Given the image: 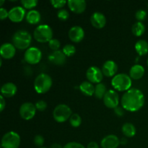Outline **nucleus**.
I'll return each instance as SVG.
<instances>
[{
  "mask_svg": "<svg viewBox=\"0 0 148 148\" xmlns=\"http://www.w3.org/2000/svg\"><path fill=\"white\" fill-rule=\"evenodd\" d=\"M145 104V95L140 90L131 88L125 92L121 98V106L124 110L136 112L141 109Z\"/></svg>",
  "mask_w": 148,
  "mask_h": 148,
  "instance_id": "1",
  "label": "nucleus"
},
{
  "mask_svg": "<svg viewBox=\"0 0 148 148\" xmlns=\"http://www.w3.org/2000/svg\"><path fill=\"white\" fill-rule=\"evenodd\" d=\"M32 37L30 33L24 30H19L12 36V44L20 50L29 49L31 44Z\"/></svg>",
  "mask_w": 148,
  "mask_h": 148,
  "instance_id": "2",
  "label": "nucleus"
},
{
  "mask_svg": "<svg viewBox=\"0 0 148 148\" xmlns=\"http://www.w3.org/2000/svg\"><path fill=\"white\" fill-rule=\"evenodd\" d=\"M111 85L116 90L127 92L131 89L132 81L130 76L127 75V74H118L113 77Z\"/></svg>",
  "mask_w": 148,
  "mask_h": 148,
  "instance_id": "3",
  "label": "nucleus"
},
{
  "mask_svg": "<svg viewBox=\"0 0 148 148\" xmlns=\"http://www.w3.org/2000/svg\"><path fill=\"white\" fill-rule=\"evenodd\" d=\"M52 83V79L49 75L41 73L38 75L35 79L34 89L38 94H44L51 89Z\"/></svg>",
  "mask_w": 148,
  "mask_h": 148,
  "instance_id": "4",
  "label": "nucleus"
},
{
  "mask_svg": "<svg viewBox=\"0 0 148 148\" xmlns=\"http://www.w3.org/2000/svg\"><path fill=\"white\" fill-rule=\"evenodd\" d=\"M33 37L39 43H47L53 39V30L48 25H40L35 29Z\"/></svg>",
  "mask_w": 148,
  "mask_h": 148,
  "instance_id": "5",
  "label": "nucleus"
},
{
  "mask_svg": "<svg viewBox=\"0 0 148 148\" xmlns=\"http://www.w3.org/2000/svg\"><path fill=\"white\" fill-rule=\"evenodd\" d=\"M72 115V110L66 104H59L56 106L53 111V117L58 123H63L69 119Z\"/></svg>",
  "mask_w": 148,
  "mask_h": 148,
  "instance_id": "6",
  "label": "nucleus"
},
{
  "mask_svg": "<svg viewBox=\"0 0 148 148\" xmlns=\"http://www.w3.org/2000/svg\"><path fill=\"white\" fill-rule=\"evenodd\" d=\"M20 145V137L15 132H8L1 139L2 148H18Z\"/></svg>",
  "mask_w": 148,
  "mask_h": 148,
  "instance_id": "7",
  "label": "nucleus"
},
{
  "mask_svg": "<svg viewBox=\"0 0 148 148\" xmlns=\"http://www.w3.org/2000/svg\"><path fill=\"white\" fill-rule=\"evenodd\" d=\"M41 59L42 52L37 47H30L25 52L24 59L29 64H37Z\"/></svg>",
  "mask_w": 148,
  "mask_h": 148,
  "instance_id": "8",
  "label": "nucleus"
},
{
  "mask_svg": "<svg viewBox=\"0 0 148 148\" xmlns=\"http://www.w3.org/2000/svg\"><path fill=\"white\" fill-rule=\"evenodd\" d=\"M36 107L30 102L24 103L20 108V115L24 120H30L36 114Z\"/></svg>",
  "mask_w": 148,
  "mask_h": 148,
  "instance_id": "9",
  "label": "nucleus"
},
{
  "mask_svg": "<svg viewBox=\"0 0 148 148\" xmlns=\"http://www.w3.org/2000/svg\"><path fill=\"white\" fill-rule=\"evenodd\" d=\"M86 77L91 83H101V81L103 79V74L102 70L98 66H92L88 68L86 72Z\"/></svg>",
  "mask_w": 148,
  "mask_h": 148,
  "instance_id": "10",
  "label": "nucleus"
},
{
  "mask_svg": "<svg viewBox=\"0 0 148 148\" xmlns=\"http://www.w3.org/2000/svg\"><path fill=\"white\" fill-rule=\"evenodd\" d=\"M103 103L108 108L114 109L118 107L119 103V96L116 91L114 90H109L107 91L103 98Z\"/></svg>",
  "mask_w": 148,
  "mask_h": 148,
  "instance_id": "11",
  "label": "nucleus"
},
{
  "mask_svg": "<svg viewBox=\"0 0 148 148\" xmlns=\"http://www.w3.org/2000/svg\"><path fill=\"white\" fill-rule=\"evenodd\" d=\"M25 16V10L22 7H14L9 11V17L10 21L13 23H20Z\"/></svg>",
  "mask_w": 148,
  "mask_h": 148,
  "instance_id": "12",
  "label": "nucleus"
},
{
  "mask_svg": "<svg viewBox=\"0 0 148 148\" xmlns=\"http://www.w3.org/2000/svg\"><path fill=\"white\" fill-rule=\"evenodd\" d=\"M85 37V31L80 26H73L69 30V38L74 43H79Z\"/></svg>",
  "mask_w": 148,
  "mask_h": 148,
  "instance_id": "13",
  "label": "nucleus"
},
{
  "mask_svg": "<svg viewBox=\"0 0 148 148\" xmlns=\"http://www.w3.org/2000/svg\"><path fill=\"white\" fill-rule=\"evenodd\" d=\"M67 4L69 10L75 14L83 13L87 7L86 1L84 0H69Z\"/></svg>",
  "mask_w": 148,
  "mask_h": 148,
  "instance_id": "14",
  "label": "nucleus"
},
{
  "mask_svg": "<svg viewBox=\"0 0 148 148\" xmlns=\"http://www.w3.org/2000/svg\"><path fill=\"white\" fill-rule=\"evenodd\" d=\"M101 70H102L104 76L107 77H114L115 75H116V74L118 71V66L114 61L108 60L103 64Z\"/></svg>",
  "mask_w": 148,
  "mask_h": 148,
  "instance_id": "15",
  "label": "nucleus"
},
{
  "mask_svg": "<svg viewBox=\"0 0 148 148\" xmlns=\"http://www.w3.org/2000/svg\"><path fill=\"white\" fill-rule=\"evenodd\" d=\"M16 53V48L10 43H5L1 45L0 49V54L1 58L5 59H11L14 56Z\"/></svg>",
  "mask_w": 148,
  "mask_h": 148,
  "instance_id": "16",
  "label": "nucleus"
},
{
  "mask_svg": "<svg viewBox=\"0 0 148 148\" xmlns=\"http://www.w3.org/2000/svg\"><path fill=\"white\" fill-rule=\"evenodd\" d=\"M120 145V140L117 136L109 134L106 136L101 140V145L102 148H117Z\"/></svg>",
  "mask_w": 148,
  "mask_h": 148,
  "instance_id": "17",
  "label": "nucleus"
},
{
  "mask_svg": "<svg viewBox=\"0 0 148 148\" xmlns=\"http://www.w3.org/2000/svg\"><path fill=\"white\" fill-rule=\"evenodd\" d=\"M90 23L95 28L101 29L105 27L106 24V18L103 13L96 12L91 15Z\"/></svg>",
  "mask_w": 148,
  "mask_h": 148,
  "instance_id": "18",
  "label": "nucleus"
},
{
  "mask_svg": "<svg viewBox=\"0 0 148 148\" xmlns=\"http://www.w3.org/2000/svg\"><path fill=\"white\" fill-rule=\"evenodd\" d=\"M49 61L54 65H57V66H62L64 65L66 62V56H65L64 53H63L62 51H53L49 54Z\"/></svg>",
  "mask_w": 148,
  "mask_h": 148,
  "instance_id": "19",
  "label": "nucleus"
},
{
  "mask_svg": "<svg viewBox=\"0 0 148 148\" xmlns=\"http://www.w3.org/2000/svg\"><path fill=\"white\" fill-rule=\"evenodd\" d=\"M17 91V88L12 82H7L1 86V93L4 98H11Z\"/></svg>",
  "mask_w": 148,
  "mask_h": 148,
  "instance_id": "20",
  "label": "nucleus"
},
{
  "mask_svg": "<svg viewBox=\"0 0 148 148\" xmlns=\"http://www.w3.org/2000/svg\"><path fill=\"white\" fill-rule=\"evenodd\" d=\"M145 68L140 64H135L132 66L130 71V76L132 79H140L144 76Z\"/></svg>",
  "mask_w": 148,
  "mask_h": 148,
  "instance_id": "21",
  "label": "nucleus"
},
{
  "mask_svg": "<svg viewBox=\"0 0 148 148\" xmlns=\"http://www.w3.org/2000/svg\"><path fill=\"white\" fill-rule=\"evenodd\" d=\"M81 92L86 96H92L95 93V86L89 81H84L79 86Z\"/></svg>",
  "mask_w": 148,
  "mask_h": 148,
  "instance_id": "22",
  "label": "nucleus"
},
{
  "mask_svg": "<svg viewBox=\"0 0 148 148\" xmlns=\"http://www.w3.org/2000/svg\"><path fill=\"white\" fill-rule=\"evenodd\" d=\"M26 21L30 25H36L40 23L41 15L38 11L35 10H32L29 11L26 14Z\"/></svg>",
  "mask_w": 148,
  "mask_h": 148,
  "instance_id": "23",
  "label": "nucleus"
},
{
  "mask_svg": "<svg viewBox=\"0 0 148 148\" xmlns=\"http://www.w3.org/2000/svg\"><path fill=\"white\" fill-rule=\"evenodd\" d=\"M135 51L140 56H145L148 53V43L145 40H140L135 43Z\"/></svg>",
  "mask_w": 148,
  "mask_h": 148,
  "instance_id": "24",
  "label": "nucleus"
},
{
  "mask_svg": "<svg viewBox=\"0 0 148 148\" xmlns=\"http://www.w3.org/2000/svg\"><path fill=\"white\" fill-rule=\"evenodd\" d=\"M121 131L124 135L127 137H132L136 134V128L132 123H125L121 127Z\"/></svg>",
  "mask_w": 148,
  "mask_h": 148,
  "instance_id": "25",
  "label": "nucleus"
},
{
  "mask_svg": "<svg viewBox=\"0 0 148 148\" xmlns=\"http://www.w3.org/2000/svg\"><path fill=\"white\" fill-rule=\"evenodd\" d=\"M132 32L135 36L140 37L145 32V26L142 22H137L132 25Z\"/></svg>",
  "mask_w": 148,
  "mask_h": 148,
  "instance_id": "26",
  "label": "nucleus"
},
{
  "mask_svg": "<svg viewBox=\"0 0 148 148\" xmlns=\"http://www.w3.org/2000/svg\"><path fill=\"white\" fill-rule=\"evenodd\" d=\"M108 90H106V87L104 84L99 83L97 84L96 86H95V98L98 99H103L106 93Z\"/></svg>",
  "mask_w": 148,
  "mask_h": 148,
  "instance_id": "27",
  "label": "nucleus"
},
{
  "mask_svg": "<svg viewBox=\"0 0 148 148\" xmlns=\"http://www.w3.org/2000/svg\"><path fill=\"white\" fill-rule=\"evenodd\" d=\"M69 123H70L71 126L75 128L79 127L82 124V118L79 114H73L69 119Z\"/></svg>",
  "mask_w": 148,
  "mask_h": 148,
  "instance_id": "28",
  "label": "nucleus"
},
{
  "mask_svg": "<svg viewBox=\"0 0 148 148\" xmlns=\"http://www.w3.org/2000/svg\"><path fill=\"white\" fill-rule=\"evenodd\" d=\"M62 51L64 53L65 56L69 57V56H72L76 53V48L72 44H66L64 46Z\"/></svg>",
  "mask_w": 148,
  "mask_h": 148,
  "instance_id": "29",
  "label": "nucleus"
},
{
  "mask_svg": "<svg viewBox=\"0 0 148 148\" xmlns=\"http://www.w3.org/2000/svg\"><path fill=\"white\" fill-rule=\"evenodd\" d=\"M38 1L37 0H22L21 4L25 9L31 10L37 6Z\"/></svg>",
  "mask_w": 148,
  "mask_h": 148,
  "instance_id": "30",
  "label": "nucleus"
},
{
  "mask_svg": "<svg viewBox=\"0 0 148 148\" xmlns=\"http://www.w3.org/2000/svg\"><path fill=\"white\" fill-rule=\"evenodd\" d=\"M49 46L52 51H59V49L61 46V43L57 39L53 38L49 42Z\"/></svg>",
  "mask_w": 148,
  "mask_h": 148,
  "instance_id": "31",
  "label": "nucleus"
},
{
  "mask_svg": "<svg viewBox=\"0 0 148 148\" xmlns=\"http://www.w3.org/2000/svg\"><path fill=\"white\" fill-rule=\"evenodd\" d=\"M57 17L62 21H66L69 17V14L66 10H60L57 13Z\"/></svg>",
  "mask_w": 148,
  "mask_h": 148,
  "instance_id": "32",
  "label": "nucleus"
},
{
  "mask_svg": "<svg viewBox=\"0 0 148 148\" xmlns=\"http://www.w3.org/2000/svg\"><path fill=\"white\" fill-rule=\"evenodd\" d=\"M50 3L54 8L61 9L65 4H67V1H65V0H51V1H50Z\"/></svg>",
  "mask_w": 148,
  "mask_h": 148,
  "instance_id": "33",
  "label": "nucleus"
},
{
  "mask_svg": "<svg viewBox=\"0 0 148 148\" xmlns=\"http://www.w3.org/2000/svg\"><path fill=\"white\" fill-rule=\"evenodd\" d=\"M147 12H146V11H145V10H139L138 11H137V12H136L135 14V17L136 19H137V20H138V22H142L143 21V20H145L146 19V17H147Z\"/></svg>",
  "mask_w": 148,
  "mask_h": 148,
  "instance_id": "34",
  "label": "nucleus"
},
{
  "mask_svg": "<svg viewBox=\"0 0 148 148\" xmlns=\"http://www.w3.org/2000/svg\"><path fill=\"white\" fill-rule=\"evenodd\" d=\"M35 106L36 107V109L38 110L39 111H44L46 108H47V103H46V101H43V100L37 101Z\"/></svg>",
  "mask_w": 148,
  "mask_h": 148,
  "instance_id": "35",
  "label": "nucleus"
},
{
  "mask_svg": "<svg viewBox=\"0 0 148 148\" xmlns=\"http://www.w3.org/2000/svg\"><path fill=\"white\" fill-rule=\"evenodd\" d=\"M44 142L45 140L43 136L39 135V134L38 135H36V137H34V140H33V143H34V144L39 147H41L43 145Z\"/></svg>",
  "mask_w": 148,
  "mask_h": 148,
  "instance_id": "36",
  "label": "nucleus"
},
{
  "mask_svg": "<svg viewBox=\"0 0 148 148\" xmlns=\"http://www.w3.org/2000/svg\"><path fill=\"white\" fill-rule=\"evenodd\" d=\"M63 148H85L84 147L83 145L80 144L79 143H76V142H70L68 143L64 146Z\"/></svg>",
  "mask_w": 148,
  "mask_h": 148,
  "instance_id": "37",
  "label": "nucleus"
},
{
  "mask_svg": "<svg viewBox=\"0 0 148 148\" xmlns=\"http://www.w3.org/2000/svg\"><path fill=\"white\" fill-rule=\"evenodd\" d=\"M9 17V12L5 8L1 7L0 9V19L1 20H4Z\"/></svg>",
  "mask_w": 148,
  "mask_h": 148,
  "instance_id": "38",
  "label": "nucleus"
},
{
  "mask_svg": "<svg viewBox=\"0 0 148 148\" xmlns=\"http://www.w3.org/2000/svg\"><path fill=\"white\" fill-rule=\"evenodd\" d=\"M114 113L118 116H123V115L124 114V109L123 108H121V107L118 106L116 108H114Z\"/></svg>",
  "mask_w": 148,
  "mask_h": 148,
  "instance_id": "39",
  "label": "nucleus"
},
{
  "mask_svg": "<svg viewBox=\"0 0 148 148\" xmlns=\"http://www.w3.org/2000/svg\"><path fill=\"white\" fill-rule=\"evenodd\" d=\"M6 106V101L4 99V97L2 95H0V111H4V108Z\"/></svg>",
  "mask_w": 148,
  "mask_h": 148,
  "instance_id": "40",
  "label": "nucleus"
},
{
  "mask_svg": "<svg viewBox=\"0 0 148 148\" xmlns=\"http://www.w3.org/2000/svg\"><path fill=\"white\" fill-rule=\"evenodd\" d=\"M87 148H99V145L95 142H90L87 146Z\"/></svg>",
  "mask_w": 148,
  "mask_h": 148,
  "instance_id": "41",
  "label": "nucleus"
},
{
  "mask_svg": "<svg viewBox=\"0 0 148 148\" xmlns=\"http://www.w3.org/2000/svg\"><path fill=\"white\" fill-rule=\"evenodd\" d=\"M50 148H63L60 144H58V143H54L52 145H51Z\"/></svg>",
  "mask_w": 148,
  "mask_h": 148,
  "instance_id": "42",
  "label": "nucleus"
},
{
  "mask_svg": "<svg viewBox=\"0 0 148 148\" xmlns=\"http://www.w3.org/2000/svg\"><path fill=\"white\" fill-rule=\"evenodd\" d=\"M4 3V0H1V1H0V6H2Z\"/></svg>",
  "mask_w": 148,
  "mask_h": 148,
  "instance_id": "43",
  "label": "nucleus"
},
{
  "mask_svg": "<svg viewBox=\"0 0 148 148\" xmlns=\"http://www.w3.org/2000/svg\"><path fill=\"white\" fill-rule=\"evenodd\" d=\"M39 148H46V147H39Z\"/></svg>",
  "mask_w": 148,
  "mask_h": 148,
  "instance_id": "44",
  "label": "nucleus"
},
{
  "mask_svg": "<svg viewBox=\"0 0 148 148\" xmlns=\"http://www.w3.org/2000/svg\"><path fill=\"white\" fill-rule=\"evenodd\" d=\"M147 65H148V59H147Z\"/></svg>",
  "mask_w": 148,
  "mask_h": 148,
  "instance_id": "45",
  "label": "nucleus"
}]
</instances>
